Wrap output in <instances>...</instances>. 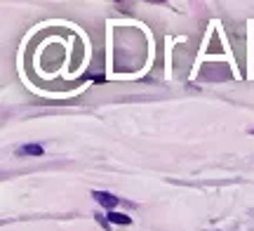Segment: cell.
<instances>
[{
    "label": "cell",
    "instance_id": "2",
    "mask_svg": "<svg viewBox=\"0 0 254 231\" xmlns=\"http://www.w3.org/2000/svg\"><path fill=\"white\" fill-rule=\"evenodd\" d=\"M19 154H24V156H43V147H38V144H26V147L19 149Z\"/></svg>",
    "mask_w": 254,
    "mask_h": 231
},
{
    "label": "cell",
    "instance_id": "4",
    "mask_svg": "<svg viewBox=\"0 0 254 231\" xmlns=\"http://www.w3.org/2000/svg\"><path fill=\"white\" fill-rule=\"evenodd\" d=\"M252 135H254V130H252Z\"/></svg>",
    "mask_w": 254,
    "mask_h": 231
},
{
    "label": "cell",
    "instance_id": "3",
    "mask_svg": "<svg viewBox=\"0 0 254 231\" xmlns=\"http://www.w3.org/2000/svg\"><path fill=\"white\" fill-rule=\"evenodd\" d=\"M109 222L113 224H129L132 220L127 217V215H120V213H109Z\"/></svg>",
    "mask_w": 254,
    "mask_h": 231
},
{
    "label": "cell",
    "instance_id": "1",
    "mask_svg": "<svg viewBox=\"0 0 254 231\" xmlns=\"http://www.w3.org/2000/svg\"><path fill=\"white\" fill-rule=\"evenodd\" d=\"M92 196H94V198H97V201H99V203L104 205L106 210H113V208L120 203V198H116L113 194H106V191H94Z\"/></svg>",
    "mask_w": 254,
    "mask_h": 231
}]
</instances>
